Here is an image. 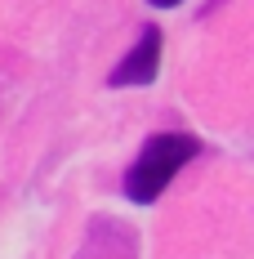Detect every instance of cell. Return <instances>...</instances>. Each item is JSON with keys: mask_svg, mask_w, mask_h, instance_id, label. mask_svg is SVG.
Masks as SVG:
<instances>
[{"mask_svg": "<svg viewBox=\"0 0 254 259\" xmlns=\"http://www.w3.org/2000/svg\"><path fill=\"white\" fill-rule=\"evenodd\" d=\"M196 152H201V139H196V134H183V130L152 134L147 148L138 152V161L125 170V197L138 201V206H152Z\"/></svg>", "mask_w": 254, "mask_h": 259, "instance_id": "cell-1", "label": "cell"}, {"mask_svg": "<svg viewBox=\"0 0 254 259\" xmlns=\"http://www.w3.org/2000/svg\"><path fill=\"white\" fill-rule=\"evenodd\" d=\"M156 72H161V31L156 27H143L138 45L121 58V67L107 76V85H152Z\"/></svg>", "mask_w": 254, "mask_h": 259, "instance_id": "cell-2", "label": "cell"}, {"mask_svg": "<svg viewBox=\"0 0 254 259\" xmlns=\"http://www.w3.org/2000/svg\"><path fill=\"white\" fill-rule=\"evenodd\" d=\"M156 9H174V5H183V0H152Z\"/></svg>", "mask_w": 254, "mask_h": 259, "instance_id": "cell-3", "label": "cell"}]
</instances>
